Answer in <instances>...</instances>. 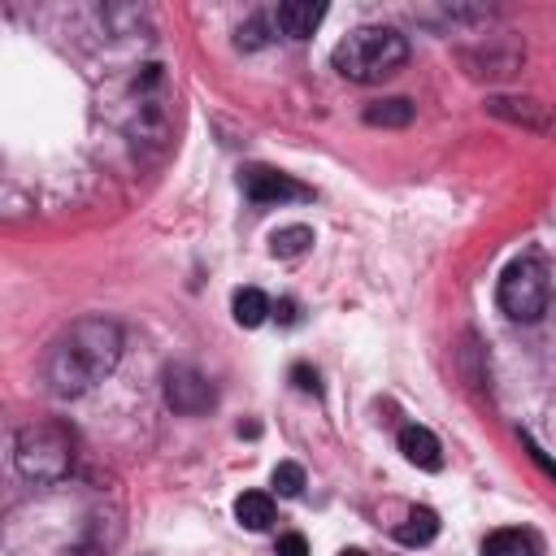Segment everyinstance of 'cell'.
Segmentation results:
<instances>
[{"mask_svg": "<svg viewBox=\"0 0 556 556\" xmlns=\"http://www.w3.org/2000/svg\"><path fill=\"white\" fill-rule=\"evenodd\" d=\"M122 361V326L109 317H78L65 326L48 356H43V378L52 395H83L96 382H104Z\"/></svg>", "mask_w": 556, "mask_h": 556, "instance_id": "1", "label": "cell"}, {"mask_svg": "<svg viewBox=\"0 0 556 556\" xmlns=\"http://www.w3.org/2000/svg\"><path fill=\"white\" fill-rule=\"evenodd\" d=\"M408 61V39L395 26H356L330 52V65L352 83H382Z\"/></svg>", "mask_w": 556, "mask_h": 556, "instance_id": "2", "label": "cell"}, {"mask_svg": "<svg viewBox=\"0 0 556 556\" xmlns=\"http://www.w3.org/2000/svg\"><path fill=\"white\" fill-rule=\"evenodd\" d=\"M13 465L22 478L30 482H61L74 465V447H70V434L56 426V421H30L17 430L13 439Z\"/></svg>", "mask_w": 556, "mask_h": 556, "instance_id": "3", "label": "cell"}, {"mask_svg": "<svg viewBox=\"0 0 556 556\" xmlns=\"http://www.w3.org/2000/svg\"><path fill=\"white\" fill-rule=\"evenodd\" d=\"M552 300V282H547V265L539 256H517L495 287V304L504 317L513 321H539L547 313Z\"/></svg>", "mask_w": 556, "mask_h": 556, "instance_id": "4", "label": "cell"}, {"mask_svg": "<svg viewBox=\"0 0 556 556\" xmlns=\"http://www.w3.org/2000/svg\"><path fill=\"white\" fill-rule=\"evenodd\" d=\"M165 404L182 417L208 413L213 408V382L191 365H174V369H165Z\"/></svg>", "mask_w": 556, "mask_h": 556, "instance_id": "5", "label": "cell"}, {"mask_svg": "<svg viewBox=\"0 0 556 556\" xmlns=\"http://www.w3.org/2000/svg\"><path fill=\"white\" fill-rule=\"evenodd\" d=\"M239 182H243V195L252 204H287V200H308L313 195L304 182H295L291 174H278L269 165H248L239 174Z\"/></svg>", "mask_w": 556, "mask_h": 556, "instance_id": "6", "label": "cell"}, {"mask_svg": "<svg viewBox=\"0 0 556 556\" xmlns=\"http://www.w3.org/2000/svg\"><path fill=\"white\" fill-rule=\"evenodd\" d=\"M486 113L500 117V122H513L521 130H539V135L556 126L552 109L543 100H534V96H486Z\"/></svg>", "mask_w": 556, "mask_h": 556, "instance_id": "7", "label": "cell"}, {"mask_svg": "<svg viewBox=\"0 0 556 556\" xmlns=\"http://www.w3.org/2000/svg\"><path fill=\"white\" fill-rule=\"evenodd\" d=\"M326 17V4H313V0H287L274 9V30H282L287 39H308Z\"/></svg>", "mask_w": 556, "mask_h": 556, "instance_id": "8", "label": "cell"}, {"mask_svg": "<svg viewBox=\"0 0 556 556\" xmlns=\"http://www.w3.org/2000/svg\"><path fill=\"white\" fill-rule=\"evenodd\" d=\"M400 452H404L408 465H417L426 473H439L443 469V447H439V439L426 426H404L400 430Z\"/></svg>", "mask_w": 556, "mask_h": 556, "instance_id": "9", "label": "cell"}, {"mask_svg": "<svg viewBox=\"0 0 556 556\" xmlns=\"http://www.w3.org/2000/svg\"><path fill=\"white\" fill-rule=\"evenodd\" d=\"M539 539L530 530H491L482 539V556H539Z\"/></svg>", "mask_w": 556, "mask_h": 556, "instance_id": "10", "label": "cell"}, {"mask_svg": "<svg viewBox=\"0 0 556 556\" xmlns=\"http://www.w3.org/2000/svg\"><path fill=\"white\" fill-rule=\"evenodd\" d=\"M434 534H439V513H434V508H413V513L395 526V539H400L404 547H426Z\"/></svg>", "mask_w": 556, "mask_h": 556, "instance_id": "11", "label": "cell"}, {"mask_svg": "<svg viewBox=\"0 0 556 556\" xmlns=\"http://www.w3.org/2000/svg\"><path fill=\"white\" fill-rule=\"evenodd\" d=\"M235 517H239L243 530H269V521H274V500H269L265 491H243V495L235 500Z\"/></svg>", "mask_w": 556, "mask_h": 556, "instance_id": "12", "label": "cell"}, {"mask_svg": "<svg viewBox=\"0 0 556 556\" xmlns=\"http://www.w3.org/2000/svg\"><path fill=\"white\" fill-rule=\"evenodd\" d=\"M413 113H417V104H413V100L391 96V100H374V104L365 109V122H369V126H408V122H413Z\"/></svg>", "mask_w": 556, "mask_h": 556, "instance_id": "13", "label": "cell"}, {"mask_svg": "<svg viewBox=\"0 0 556 556\" xmlns=\"http://www.w3.org/2000/svg\"><path fill=\"white\" fill-rule=\"evenodd\" d=\"M235 321L239 326H261L265 317H269V300H265V291H256V287H243V291H235Z\"/></svg>", "mask_w": 556, "mask_h": 556, "instance_id": "14", "label": "cell"}, {"mask_svg": "<svg viewBox=\"0 0 556 556\" xmlns=\"http://www.w3.org/2000/svg\"><path fill=\"white\" fill-rule=\"evenodd\" d=\"M308 243H313V230H308V226H282V230L269 235V252L282 256V261L308 252Z\"/></svg>", "mask_w": 556, "mask_h": 556, "instance_id": "15", "label": "cell"}, {"mask_svg": "<svg viewBox=\"0 0 556 556\" xmlns=\"http://www.w3.org/2000/svg\"><path fill=\"white\" fill-rule=\"evenodd\" d=\"M274 486H278V495H300L304 491V469L295 465V460H282V465H274Z\"/></svg>", "mask_w": 556, "mask_h": 556, "instance_id": "16", "label": "cell"}, {"mask_svg": "<svg viewBox=\"0 0 556 556\" xmlns=\"http://www.w3.org/2000/svg\"><path fill=\"white\" fill-rule=\"evenodd\" d=\"M269 35H265V22L256 17V22H248V26H239V48H261Z\"/></svg>", "mask_w": 556, "mask_h": 556, "instance_id": "17", "label": "cell"}, {"mask_svg": "<svg viewBox=\"0 0 556 556\" xmlns=\"http://www.w3.org/2000/svg\"><path fill=\"white\" fill-rule=\"evenodd\" d=\"M278 556H308L304 534H282V539H278Z\"/></svg>", "mask_w": 556, "mask_h": 556, "instance_id": "18", "label": "cell"}, {"mask_svg": "<svg viewBox=\"0 0 556 556\" xmlns=\"http://www.w3.org/2000/svg\"><path fill=\"white\" fill-rule=\"evenodd\" d=\"M291 378H295V387H300V391H317V374H313L308 365H295V369H291Z\"/></svg>", "mask_w": 556, "mask_h": 556, "instance_id": "19", "label": "cell"}, {"mask_svg": "<svg viewBox=\"0 0 556 556\" xmlns=\"http://www.w3.org/2000/svg\"><path fill=\"white\" fill-rule=\"evenodd\" d=\"M278 321H282V326H291V321H295V304H291V300H282V304H278Z\"/></svg>", "mask_w": 556, "mask_h": 556, "instance_id": "20", "label": "cell"}, {"mask_svg": "<svg viewBox=\"0 0 556 556\" xmlns=\"http://www.w3.org/2000/svg\"><path fill=\"white\" fill-rule=\"evenodd\" d=\"M339 556H365V552H361V547H343Z\"/></svg>", "mask_w": 556, "mask_h": 556, "instance_id": "21", "label": "cell"}]
</instances>
